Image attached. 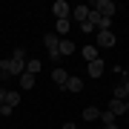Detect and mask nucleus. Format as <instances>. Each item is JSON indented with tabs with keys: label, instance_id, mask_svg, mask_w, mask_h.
Listing matches in <instances>:
<instances>
[{
	"label": "nucleus",
	"instance_id": "f257e3e1",
	"mask_svg": "<svg viewBox=\"0 0 129 129\" xmlns=\"http://www.w3.org/2000/svg\"><path fill=\"white\" fill-rule=\"evenodd\" d=\"M23 63H26V49H14L12 52V57H9V69H12V75H23Z\"/></svg>",
	"mask_w": 129,
	"mask_h": 129
},
{
	"label": "nucleus",
	"instance_id": "f03ea898",
	"mask_svg": "<svg viewBox=\"0 0 129 129\" xmlns=\"http://www.w3.org/2000/svg\"><path fill=\"white\" fill-rule=\"evenodd\" d=\"M43 43H46V52H49V57H52V60H60V37H57L55 32H49Z\"/></svg>",
	"mask_w": 129,
	"mask_h": 129
},
{
	"label": "nucleus",
	"instance_id": "7ed1b4c3",
	"mask_svg": "<svg viewBox=\"0 0 129 129\" xmlns=\"http://www.w3.org/2000/svg\"><path fill=\"white\" fill-rule=\"evenodd\" d=\"M89 9H92V12H98V14H103V17H112L118 6L112 3V0H95V3L89 6Z\"/></svg>",
	"mask_w": 129,
	"mask_h": 129
},
{
	"label": "nucleus",
	"instance_id": "20e7f679",
	"mask_svg": "<svg viewBox=\"0 0 129 129\" xmlns=\"http://www.w3.org/2000/svg\"><path fill=\"white\" fill-rule=\"evenodd\" d=\"M52 12H55V17L57 20H69V3H66V0H55V3H52Z\"/></svg>",
	"mask_w": 129,
	"mask_h": 129
},
{
	"label": "nucleus",
	"instance_id": "39448f33",
	"mask_svg": "<svg viewBox=\"0 0 129 129\" xmlns=\"http://www.w3.org/2000/svg\"><path fill=\"white\" fill-rule=\"evenodd\" d=\"M115 40H118V37H115L112 29H109V32H98V49H112Z\"/></svg>",
	"mask_w": 129,
	"mask_h": 129
},
{
	"label": "nucleus",
	"instance_id": "423d86ee",
	"mask_svg": "<svg viewBox=\"0 0 129 129\" xmlns=\"http://www.w3.org/2000/svg\"><path fill=\"white\" fill-rule=\"evenodd\" d=\"M52 80L57 83V89H66V80H69V72H66V69H60V66H57V69L52 72Z\"/></svg>",
	"mask_w": 129,
	"mask_h": 129
},
{
	"label": "nucleus",
	"instance_id": "0eeeda50",
	"mask_svg": "<svg viewBox=\"0 0 129 129\" xmlns=\"http://www.w3.org/2000/svg\"><path fill=\"white\" fill-rule=\"evenodd\" d=\"M103 72H106V63H103L101 57H98V60H92V63H89V78H101Z\"/></svg>",
	"mask_w": 129,
	"mask_h": 129
},
{
	"label": "nucleus",
	"instance_id": "6e6552de",
	"mask_svg": "<svg viewBox=\"0 0 129 129\" xmlns=\"http://www.w3.org/2000/svg\"><path fill=\"white\" fill-rule=\"evenodd\" d=\"M72 20L86 23V20H89V6H75V9H72Z\"/></svg>",
	"mask_w": 129,
	"mask_h": 129
},
{
	"label": "nucleus",
	"instance_id": "1a4fd4ad",
	"mask_svg": "<svg viewBox=\"0 0 129 129\" xmlns=\"http://www.w3.org/2000/svg\"><path fill=\"white\" fill-rule=\"evenodd\" d=\"M109 112H112V115H129V112H126V103L123 101H115V98L109 101Z\"/></svg>",
	"mask_w": 129,
	"mask_h": 129
},
{
	"label": "nucleus",
	"instance_id": "9d476101",
	"mask_svg": "<svg viewBox=\"0 0 129 129\" xmlns=\"http://www.w3.org/2000/svg\"><path fill=\"white\" fill-rule=\"evenodd\" d=\"M83 57H86V63H92V60L101 57V49L98 46H83Z\"/></svg>",
	"mask_w": 129,
	"mask_h": 129
},
{
	"label": "nucleus",
	"instance_id": "9b49d317",
	"mask_svg": "<svg viewBox=\"0 0 129 129\" xmlns=\"http://www.w3.org/2000/svg\"><path fill=\"white\" fill-rule=\"evenodd\" d=\"M66 89H69V92H83V80L69 75V80H66Z\"/></svg>",
	"mask_w": 129,
	"mask_h": 129
},
{
	"label": "nucleus",
	"instance_id": "f8f14e48",
	"mask_svg": "<svg viewBox=\"0 0 129 129\" xmlns=\"http://www.w3.org/2000/svg\"><path fill=\"white\" fill-rule=\"evenodd\" d=\"M83 120H101V109L86 106V109H83Z\"/></svg>",
	"mask_w": 129,
	"mask_h": 129
},
{
	"label": "nucleus",
	"instance_id": "ddd939ff",
	"mask_svg": "<svg viewBox=\"0 0 129 129\" xmlns=\"http://www.w3.org/2000/svg\"><path fill=\"white\" fill-rule=\"evenodd\" d=\"M9 109H14V106L20 103V92H6V101H3Z\"/></svg>",
	"mask_w": 129,
	"mask_h": 129
},
{
	"label": "nucleus",
	"instance_id": "4468645a",
	"mask_svg": "<svg viewBox=\"0 0 129 129\" xmlns=\"http://www.w3.org/2000/svg\"><path fill=\"white\" fill-rule=\"evenodd\" d=\"M72 52H75V43L69 40V37H63V40H60V57H63V55H72Z\"/></svg>",
	"mask_w": 129,
	"mask_h": 129
},
{
	"label": "nucleus",
	"instance_id": "2eb2a0df",
	"mask_svg": "<svg viewBox=\"0 0 129 129\" xmlns=\"http://www.w3.org/2000/svg\"><path fill=\"white\" fill-rule=\"evenodd\" d=\"M55 35L60 37V35H69V20H57L55 23Z\"/></svg>",
	"mask_w": 129,
	"mask_h": 129
},
{
	"label": "nucleus",
	"instance_id": "dca6fc26",
	"mask_svg": "<svg viewBox=\"0 0 129 129\" xmlns=\"http://www.w3.org/2000/svg\"><path fill=\"white\" fill-rule=\"evenodd\" d=\"M20 86H23V89H32V86H35V75L23 72V75H20Z\"/></svg>",
	"mask_w": 129,
	"mask_h": 129
},
{
	"label": "nucleus",
	"instance_id": "f3484780",
	"mask_svg": "<svg viewBox=\"0 0 129 129\" xmlns=\"http://www.w3.org/2000/svg\"><path fill=\"white\" fill-rule=\"evenodd\" d=\"M26 72H29V75H37V72H40V60H35V57L26 60Z\"/></svg>",
	"mask_w": 129,
	"mask_h": 129
},
{
	"label": "nucleus",
	"instance_id": "a211bd4d",
	"mask_svg": "<svg viewBox=\"0 0 129 129\" xmlns=\"http://www.w3.org/2000/svg\"><path fill=\"white\" fill-rule=\"evenodd\" d=\"M101 120H103V126H109V123H115V115L106 109V112H101Z\"/></svg>",
	"mask_w": 129,
	"mask_h": 129
},
{
	"label": "nucleus",
	"instance_id": "6ab92c4d",
	"mask_svg": "<svg viewBox=\"0 0 129 129\" xmlns=\"http://www.w3.org/2000/svg\"><path fill=\"white\" fill-rule=\"evenodd\" d=\"M80 32H86V35H92V32H95V26H92V23H89V20H86V23H80Z\"/></svg>",
	"mask_w": 129,
	"mask_h": 129
},
{
	"label": "nucleus",
	"instance_id": "aec40b11",
	"mask_svg": "<svg viewBox=\"0 0 129 129\" xmlns=\"http://www.w3.org/2000/svg\"><path fill=\"white\" fill-rule=\"evenodd\" d=\"M3 101H6V89L0 86V103H3Z\"/></svg>",
	"mask_w": 129,
	"mask_h": 129
},
{
	"label": "nucleus",
	"instance_id": "412c9836",
	"mask_svg": "<svg viewBox=\"0 0 129 129\" xmlns=\"http://www.w3.org/2000/svg\"><path fill=\"white\" fill-rule=\"evenodd\" d=\"M63 129H78V126H75V123H63Z\"/></svg>",
	"mask_w": 129,
	"mask_h": 129
},
{
	"label": "nucleus",
	"instance_id": "4be33fe9",
	"mask_svg": "<svg viewBox=\"0 0 129 129\" xmlns=\"http://www.w3.org/2000/svg\"><path fill=\"white\" fill-rule=\"evenodd\" d=\"M103 129H118V123H109V126H103Z\"/></svg>",
	"mask_w": 129,
	"mask_h": 129
},
{
	"label": "nucleus",
	"instance_id": "5701e85b",
	"mask_svg": "<svg viewBox=\"0 0 129 129\" xmlns=\"http://www.w3.org/2000/svg\"><path fill=\"white\" fill-rule=\"evenodd\" d=\"M123 103H126V112H129V98H126V101H123Z\"/></svg>",
	"mask_w": 129,
	"mask_h": 129
},
{
	"label": "nucleus",
	"instance_id": "b1692460",
	"mask_svg": "<svg viewBox=\"0 0 129 129\" xmlns=\"http://www.w3.org/2000/svg\"><path fill=\"white\" fill-rule=\"evenodd\" d=\"M123 69H126V75H129V63H126V66H123Z\"/></svg>",
	"mask_w": 129,
	"mask_h": 129
},
{
	"label": "nucleus",
	"instance_id": "393cba45",
	"mask_svg": "<svg viewBox=\"0 0 129 129\" xmlns=\"http://www.w3.org/2000/svg\"><path fill=\"white\" fill-rule=\"evenodd\" d=\"M0 106H3V103H0Z\"/></svg>",
	"mask_w": 129,
	"mask_h": 129
}]
</instances>
